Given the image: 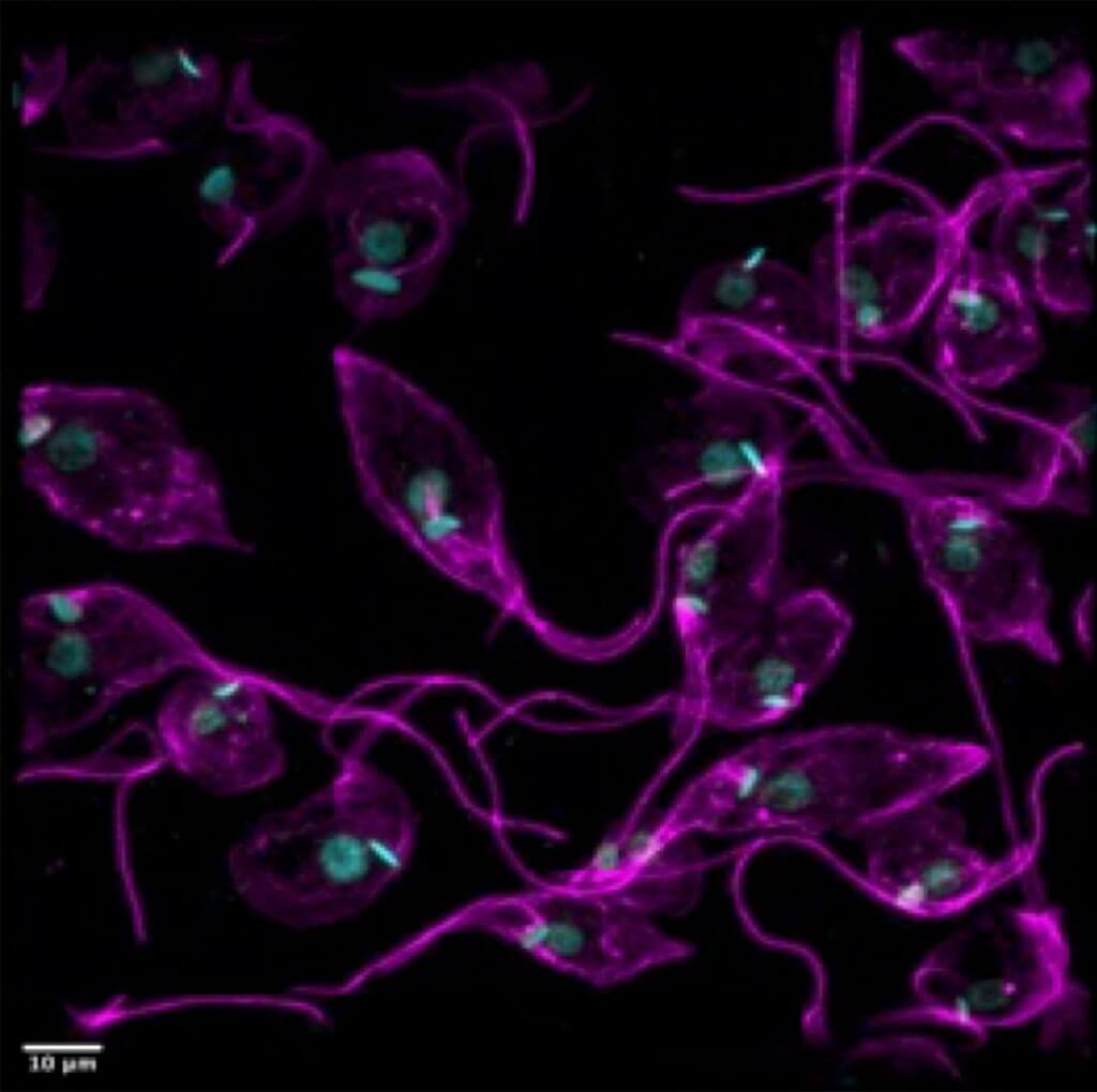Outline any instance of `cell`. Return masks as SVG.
<instances>
[{"label":"cell","instance_id":"cell-23","mask_svg":"<svg viewBox=\"0 0 1097 1092\" xmlns=\"http://www.w3.org/2000/svg\"><path fill=\"white\" fill-rule=\"evenodd\" d=\"M777 735L758 738L694 777L662 810L680 833H726L757 797L773 762Z\"/></svg>","mask_w":1097,"mask_h":1092},{"label":"cell","instance_id":"cell-16","mask_svg":"<svg viewBox=\"0 0 1097 1092\" xmlns=\"http://www.w3.org/2000/svg\"><path fill=\"white\" fill-rule=\"evenodd\" d=\"M805 400L791 392L698 381L692 397L698 426L666 444L652 470L653 495L667 518L715 512L787 477L795 434L785 409Z\"/></svg>","mask_w":1097,"mask_h":1092},{"label":"cell","instance_id":"cell-7","mask_svg":"<svg viewBox=\"0 0 1097 1092\" xmlns=\"http://www.w3.org/2000/svg\"><path fill=\"white\" fill-rule=\"evenodd\" d=\"M614 343L665 359L698 381L788 392L828 360L824 316L808 275L762 255L719 261L683 291L668 338L615 330Z\"/></svg>","mask_w":1097,"mask_h":1092},{"label":"cell","instance_id":"cell-25","mask_svg":"<svg viewBox=\"0 0 1097 1092\" xmlns=\"http://www.w3.org/2000/svg\"><path fill=\"white\" fill-rule=\"evenodd\" d=\"M146 593L117 580H92L27 594L18 607L19 628L81 630L116 618Z\"/></svg>","mask_w":1097,"mask_h":1092},{"label":"cell","instance_id":"cell-13","mask_svg":"<svg viewBox=\"0 0 1097 1092\" xmlns=\"http://www.w3.org/2000/svg\"><path fill=\"white\" fill-rule=\"evenodd\" d=\"M221 107L227 139L196 177L212 212L256 241L316 212L335 162L306 122L259 97L251 60L231 67Z\"/></svg>","mask_w":1097,"mask_h":1092},{"label":"cell","instance_id":"cell-21","mask_svg":"<svg viewBox=\"0 0 1097 1092\" xmlns=\"http://www.w3.org/2000/svg\"><path fill=\"white\" fill-rule=\"evenodd\" d=\"M1026 423V472L1016 482L995 487L1004 505L1087 512L1088 471L1095 439L1091 391L1071 389L1054 419H1027Z\"/></svg>","mask_w":1097,"mask_h":1092},{"label":"cell","instance_id":"cell-20","mask_svg":"<svg viewBox=\"0 0 1097 1092\" xmlns=\"http://www.w3.org/2000/svg\"><path fill=\"white\" fill-rule=\"evenodd\" d=\"M937 302L936 367L950 385L996 389L1039 360L1033 299L988 251L967 247Z\"/></svg>","mask_w":1097,"mask_h":1092},{"label":"cell","instance_id":"cell-18","mask_svg":"<svg viewBox=\"0 0 1097 1092\" xmlns=\"http://www.w3.org/2000/svg\"><path fill=\"white\" fill-rule=\"evenodd\" d=\"M479 898L459 911L463 930L495 935L539 962L593 986L626 982L672 956L646 914L552 879Z\"/></svg>","mask_w":1097,"mask_h":1092},{"label":"cell","instance_id":"cell-12","mask_svg":"<svg viewBox=\"0 0 1097 1092\" xmlns=\"http://www.w3.org/2000/svg\"><path fill=\"white\" fill-rule=\"evenodd\" d=\"M992 967L962 970L936 947L912 975L915 1002L888 1012V1026L952 1028L983 1042L992 1030L1039 1018L1076 1020L1085 991L1070 974V949L1061 911L1038 900L1011 908Z\"/></svg>","mask_w":1097,"mask_h":1092},{"label":"cell","instance_id":"cell-15","mask_svg":"<svg viewBox=\"0 0 1097 1092\" xmlns=\"http://www.w3.org/2000/svg\"><path fill=\"white\" fill-rule=\"evenodd\" d=\"M786 480L715 512L666 520L665 537H673L667 593L711 634H745L782 593Z\"/></svg>","mask_w":1097,"mask_h":1092},{"label":"cell","instance_id":"cell-24","mask_svg":"<svg viewBox=\"0 0 1097 1092\" xmlns=\"http://www.w3.org/2000/svg\"><path fill=\"white\" fill-rule=\"evenodd\" d=\"M336 299L362 324L392 320L418 307L432 291L439 269H399L331 259Z\"/></svg>","mask_w":1097,"mask_h":1092},{"label":"cell","instance_id":"cell-3","mask_svg":"<svg viewBox=\"0 0 1097 1092\" xmlns=\"http://www.w3.org/2000/svg\"><path fill=\"white\" fill-rule=\"evenodd\" d=\"M374 733L339 748L321 788L264 819L231 850L238 889L269 920L292 928L343 922L410 866L417 814L401 785L370 759Z\"/></svg>","mask_w":1097,"mask_h":1092},{"label":"cell","instance_id":"cell-22","mask_svg":"<svg viewBox=\"0 0 1097 1092\" xmlns=\"http://www.w3.org/2000/svg\"><path fill=\"white\" fill-rule=\"evenodd\" d=\"M1003 173L989 254L1032 299L1071 290L1084 279L1092 261V249L1080 236L1079 224L1069 230H1056L1037 222L1022 207L1010 170Z\"/></svg>","mask_w":1097,"mask_h":1092},{"label":"cell","instance_id":"cell-17","mask_svg":"<svg viewBox=\"0 0 1097 1092\" xmlns=\"http://www.w3.org/2000/svg\"><path fill=\"white\" fill-rule=\"evenodd\" d=\"M262 673L219 656L185 672L155 718L161 759L214 793L262 788L286 767L272 708L274 686Z\"/></svg>","mask_w":1097,"mask_h":1092},{"label":"cell","instance_id":"cell-11","mask_svg":"<svg viewBox=\"0 0 1097 1092\" xmlns=\"http://www.w3.org/2000/svg\"><path fill=\"white\" fill-rule=\"evenodd\" d=\"M853 626L847 607L825 589L781 593L752 628L683 680L679 725L738 731L786 718L832 671Z\"/></svg>","mask_w":1097,"mask_h":1092},{"label":"cell","instance_id":"cell-6","mask_svg":"<svg viewBox=\"0 0 1097 1092\" xmlns=\"http://www.w3.org/2000/svg\"><path fill=\"white\" fill-rule=\"evenodd\" d=\"M889 486L901 501L922 579L955 633L968 641L1017 644L1058 663L1040 557L1007 517L995 489L960 490L900 473Z\"/></svg>","mask_w":1097,"mask_h":1092},{"label":"cell","instance_id":"cell-26","mask_svg":"<svg viewBox=\"0 0 1097 1092\" xmlns=\"http://www.w3.org/2000/svg\"><path fill=\"white\" fill-rule=\"evenodd\" d=\"M69 46L58 42L43 51L22 49L11 84V104L21 127H30L57 107L70 81Z\"/></svg>","mask_w":1097,"mask_h":1092},{"label":"cell","instance_id":"cell-9","mask_svg":"<svg viewBox=\"0 0 1097 1092\" xmlns=\"http://www.w3.org/2000/svg\"><path fill=\"white\" fill-rule=\"evenodd\" d=\"M19 630L26 753L82 730L136 692L205 668L219 656L148 594L90 627Z\"/></svg>","mask_w":1097,"mask_h":1092},{"label":"cell","instance_id":"cell-27","mask_svg":"<svg viewBox=\"0 0 1097 1092\" xmlns=\"http://www.w3.org/2000/svg\"><path fill=\"white\" fill-rule=\"evenodd\" d=\"M59 256L55 219L41 199L31 192L21 197L20 287L21 304L27 310L42 307Z\"/></svg>","mask_w":1097,"mask_h":1092},{"label":"cell","instance_id":"cell-10","mask_svg":"<svg viewBox=\"0 0 1097 1092\" xmlns=\"http://www.w3.org/2000/svg\"><path fill=\"white\" fill-rule=\"evenodd\" d=\"M226 85L211 51L185 41L150 44L124 58L95 55L57 105L64 137L43 155L129 162L176 153L175 133L217 110Z\"/></svg>","mask_w":1097,"mask_h":1092},{"label":"cell","instance_id":"cell-2","mask_svg":"<svg viewBox=\"0 0 1097 1092\" xmlns=\"http://www.w3.org/2000/svg\"><path fill=\"white\" fill-rule=\"evenodd\" d=\"M47 439L19 455L24 486L57 518L120 550L252 553L212 460L154 393L46 380Z\"/></svg>","mask_w":1097,"mask_h":1092},{"label":"cell","instance_id":"cell-1","mask_svg":"<svg viewBox=\"0 0 1097 1092\" xmlns=\"http://www.w3.org/2000/svg\"><path fill=\"white\" fill-rule=\"evenodd\" d=\"M360 496L373 515L449 581L529 630L543 621L510 549L494 462L440 399L349 344L330 354Z\"/></svg>","mask_w":1097,"mask_h":1092},{"label":"cell","instance_id":"cell-19","mask_svg":"<svg viewBox=\"0 0 1097 1092\" xmlns=\"http://www.w3.org/2000/svg\"><path fill=\"white\" fill-rule=\"evenodd\" d=\"M867 886L882 903L915 919L959 914L1033 869L1028 840L990 859L966 840L963 817L937 801L867 833Z\"/></svg>","mask_w":1097,"mask_h":1092},{"label":"cell","instance_id":"cell-8","mask_svg":"<svg viewBox=\"0 0 1097 1092\" xmlns=\"http://www.w3.org/2000/svg\"><path fill=\"white\" fill-rule=\"evenodd\" d=\"M891 45L952 105L976 110L1005 138L1047 150L1090 146L1093 74L1072 37L985 36L930 27L901 34Z\"/></svg>","mask_w":1097,"mask_h":1092},{"label":"cell","instance_id":"cell-28","mask_svg":"<svg viewBox=\"0 0 1097 1092\" xmlns=\"http://www.w3.org/2000/svg\"><path fill=\"white\" fill-rule=\"evenodd\" d=\"M1093 589H1086L1082 594L1081 600L1076 609L1075 613V626L1078 639L1084 650L1091 649V630L1088 623L1090 609L1092 608L1091 602Z\"/></svg>","mask_w":1097,"mask_h":1092},{"label":"cell","instance_id":"cell-14","mask_svg":"<svg viewBox=\"0 0 1097 1092\" xmlns=\"http://www.w3.org/2000/svg\"><path fill=\"white\" fill-rule=\"evenodd\" d=\"M331 259L399 269H441L455 219L449 188L414 146L371 150L334 163L316 211Z\"/></svg>","mask_w":1097,"mask_h":1092},{"label":"cell","instance_id":"cell-5","mask_svg":"<svg viewBox=\"0 0 1097 1092\" xmlns=\"http://www.w3.org/2000/svg\"><path fill=\"white\" fill-rule=\"evenodd\" d=\"M1002 188L1000 173L952 209L893 210L820 241L808 276L826 324L828 361L843 379L870 349L910 332L929 313Z\"/></svg>","mask_w":1097,"mask_h":1092},{"label":"cell","instance_id":"cell-4","mask_svg":"<svg viewBox=\"0 0 1097 1092\" xmlns=\"http://www.w3.org/2000/svg\"><path fill=\"white\" fill-rule=\"evenodd\" d=\"M983 744L911 734L872 723L827 725L777 734L768 775L726 833H867L937 801L983 772Z\"/></svg>","mask_w":1097,"mask_h":1092}]
</instances>
